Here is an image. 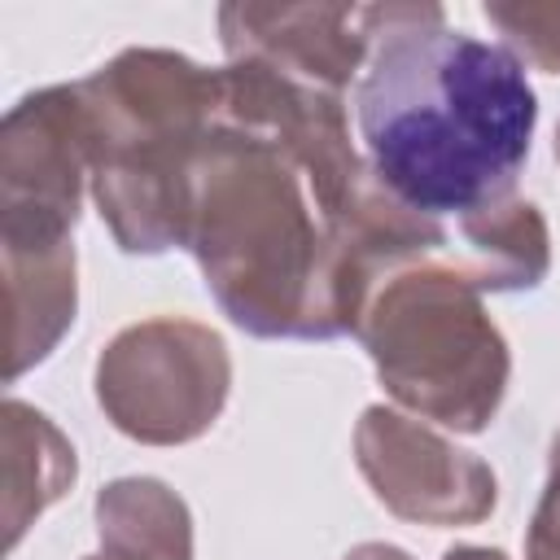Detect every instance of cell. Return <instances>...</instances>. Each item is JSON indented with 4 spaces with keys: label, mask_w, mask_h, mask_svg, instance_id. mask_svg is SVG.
<instances>
[{
    "label": "cell",
    "mask_w": 560,
    "mask_h": 560,
    "mask_svg": "<svg viewBox=\"0 0 560 560\" xmlns=\"http://www.w3.org/2000/svg\"><path fill=\"white\" fill-rule=\"evenodd\" d=\"M363 26L354 118L372 175L438 223L512 197L538 122L521 57L455 31L438 4H363Z\"/></svg>",
    "instance_id": "cell-1"
},
{
    "label": "cell",
    "mask_w": 560,
    "mask_h": 560,
    "mask_svg": "<svg viewBox=\"0 0 560 560\" xmlns=\"http://www.w3.org/2000/svg\"><path fill=\"white\" fill-rule=\"evenodd\" d=\"M223 315L254 337H346L328 223L280 140L219 114L192 166L188 241Z\"/></svg>",
    "instance_id": "cell-2"
},
{
    "label": "cell",
    "mask_w": 560,
    "mask_h": 560,
    "mask_svg": "<svg viewBox=\"0 0 560 560\" xmlns=\"http://www.w3.org/2000/svg\"><path fill=\"white\" fill-rule=\"evenodd\" d=\"M88 184L127 254L188 241L192 166L219 122V70L171 48H122L79 79Z\"/></svg>",
    "instance_id": "cell-3"
},
{
    "label": "cell",
    "mask_w": 560,
    "mask_h": 560,
    "mask_svg": "<svg viewBox=\"0 0 560 560\" xmlns=\"http://www.w3.org/2000/svg\"><path fill=\"white\" fill-rule=\"evenodd\" d=\"M385 394L416 420L481 433L508 394L512 354L481 289L442 258L389 271L354 328Z\"/></svg>",
    "instance_id": "cell-4"
},
{
    "label": "cell",
    "mask_w": 560,
    "mask_h": 560,
    "mask_svg": "<svg viewBox=\"0 0 560 560\" xmlns=\"http://www.w3.org/2000/svg\"><path fill=\"white\" fill-rule=\"evenodd\" d=\"M232 385V359L214 328L197 319L127 324L96 359V402L105 420L144 446H184L201 438Z\"/></svg>",
    "instance_id": "cell-5"
},
{
    "label": "cell",
    "mask_w": 560,
    "mask_h": 560,
    "mask_svg": "<svg viewBox=\"0 0 560 560\" xmlns=\"http://www.w3.org/2000/svg\"><path fill=\"white\" fill-rule=\"evenodd\" d=\"M88 166V114L79 83L22 96L0 127V245H70Z\"/></svg>",
    "instance_id": "cell-6"
},
{
    "label": "cell",
    "mask_w": 560,
    "mask_h": 560,
    "mask_svg": "<svg viewBox=\"0 0 560 560\" xmlns=\"http://www.w3.org/2000/svg\"><path fill=\"white\" fill-rule=\"evenodd\" d=\"M354 464L394 516L438 529L477 525L494 512L499 499V481L486 459L429 429V420H416L385 402L359 416Z\"/></svg>",
    "instance_id": "cell-7"
},
{
    "label": "cell",
    "mask_w": 560,
    "mask_h": 560,
    "mask_svg": "<svg viewBox=\"0 0 560 560\" xmlns=\"http://www.w3.org/2000/svg\"><path fill=\"white\" fill-rule=\"evenodd\" d=\"M219 39L228 61H262L337 96L368 66L363 4H223Z\"/></svg>",
    "instance_id": "cell-8"
},
{
    "label": "cell",
    "mask_w": 560,
    "mask_h": 560,
    "mask_svg": "<svg viewBox=\"0 0 560 560\" xmlns=\"http://www.w3.org/2000/svg\"><path fill=\"white\" fill-rule=\"evenodd\" d=\"M9 280V381L52 354V346L74 324L79 280L74 245L61 249H4Z\"/></svg>",
    "instance_id": "cell-9"
},
{
    "label": "cell",
    "mask_w": 560,
    "mask_h": 560,
    "mask_svg": "<svg viewBox=\"0 0 560 560\" xmlns=\"http://www.w3.org/2000/svg\"><path fill=\"white\" fill-rule=\"evenodd\" d=\"M459 254L451 258L481 293L534 289L551 267L547 219L525 197H503L459 219Z\"/></svg>",
    "instance_id": "cell-10"
},
{
    "label": "cell",
    "mask_w": 560,
    "mask_h": 560,
    "mask_svg": "<svg viewBox=\"0 0 560 560\" xmlns=\"http://www.w3.org/2000/svg\"><path fill=\"white\" fill-rule=\"evenodd\" d=\"M74 446L22 398H4V542L18 547L26 525L74 486Z\"/></svg>",
    "instance_id": "cell-11"
},
{
    "label": "cell",
    "mask_w": 560,
    "mask_h": 560,
    "mask_svg": "<svg viewBox=\"0 0 560 560\" xmlns=\"http://www.w3.org/2000/svg\"><path fill=\"white\" fill-rule=\"evenodd\" d=\"M486 18L503 31L508 48L521 57V66H538L560 74V4H529V0H494L486 4Z\"/></svg>",
    "instance_id": "cell-12"
},
{
    "label": "cell",
    "mask_w": 560,
    "mask_h": 560,
    "mask_svg": "<svg viewBox=\"0 0 560 560\" xmlns=\"http://www.w3.org/2000/svg\"><path fill=\"white\" fill-rule=\"evenodd\" d=\"M525 560H560V433L547 464V486L525 534Z\"/></svg>",
    "instance_id": "cell-13"
},
{
    "label": "cell",
    "mask_w": 560,
    "mask_h": 560,
    "mask_svg": "<svg viewBox=\"0 0 560 560\" xmlns=\"http://www.w3.org/2000/svg\"><path fill=\"white\" fill-rule=\"evenodd\" d=\"M341 560H411V556L402 547H394V542H359Z\"/></svg>",
    "instance_id": "cell-14"
},
{
    "label": "cell",
    "mask_w": 560,
    "mask_h": 560,
    "mask_svg": "<svg viewBox=\"0 0 560 560\" xmlns=\"http://www.w3.org/2000/svg\"><path fill=\"white\" fill-rule=\"evenodd\" d=\"M442 560H508L499 547H472V542H459V547H446Z\"/></svg>",
    "instance_id": "cell-15"
},
{
    "label": "cell",
    "mask_w": 560,
    "mask_h": 560,
    "mask_svg": "<svg viewBox=\"0 0 560 560\" xmlns=\"http://www.w3.org/2000/svg\"><path fill=\"white\" fill-rule=\"evenodd\" d=\"M83 560H158V556H140V551H122V547H101V551H92Z\"/></svg>",
    "instance_id": "cell-16"
},
{
    "label": "cell",
    "mask_w": 560,
    "mask_h": 560,
    "mask_svg": "<svg viewBox=\"0 0 560 560\" xmlns=\"http://www.w3.org/2000/svg\"><path fill=\"white\" fill-rule=\"evenodd\" d=\"M556 162H560V127H556Z\"/></svg>",
    "instance_id": "cell-17"
}]
</instances>
